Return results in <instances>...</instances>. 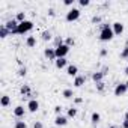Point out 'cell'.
<instances>
[{
	"mask_svg": "<svg viewBox=\"0 0 128 128\" xmlns=\"http://www.w3.org/2000/svg\"><path fill=\"white\" fill-rule=\"evenodd\" d=\"M54 44H56V45H54V48H56V47H59V45H62V44H65V42H63L62 38H56V39H54Z\"/></svg>",
	"mask_w": 128,
	"mask_h": 128,
	"instance_id": "obj_27",
	"label": "cell"
},
{
	"mask_svg": "<svg viewBox=\"0 0 128 128\" xmlns=\"http://www.w3.org/2000/svg\"><path fill=\"white\" fill-rule=\"evenodd\" d=\"M48 15H50V17H54V9L50 8V9H48Z\"/></svg>",
	"mask_w": 128,
	"mask_h": 128,
	"instance_id": "obj_38",
	"label": "cell"
},
{
	"mask_svg": "<svg viewBox=\"0 0 128 128\" xmlns=\"http://www.w3.org/2000/svg\"><path fill=\"white\" fill-rule=\"evenodd\" d=\"M92 23H94V24H96V23H101V18H100L98 15H95V17H92Z\"/></svg>",
	"mask_w": 128,
	"mask_h": 128,
	"instance_id": "obj_33",
	"label": "cell"
},
{
	"mask_svg": "<svg viewBox=\"0 0 128 128\" xmlns=\"http://www.w3.org/2000/svg\"><path fill=\"white\" fill-rule=\"evenodd\" d=\"M54 124H56L57 126H63V125H66V124H68V116H63V114H60V116H56V119H54Z\"/></svg>",
	"mask_w": 128,
	"mask_h": 128,
	"instance_id": "obj_8",
	"label": "cell"
},
{
	"mask_svg": "<svg viewBox=\"0 0 128 128\" xmlns=\"http://www.w3.org/2000/svg\"><path fill=\"white\" fill-rule=\"evenodd\" d=\"M27 108H29L30 113H36V112L39 110V102H38L36 100H30V101L27 102Z\"/></svg>",
	"mask_w": 128,
	"mask_h": 128,
	"instance_id": "obj_7",
	"label": "cell"
},
{
	"mask_svg": "<svg viewBox=\"0 0 128 128\" xmlns=\"http://www.w3.org/2000/svg\"><path fill=\"white\" fill-rule=\"evenodd\" d=\"M15 20H17L18 23L26 21V14H24V12H18V14H17V17H15Z\"/></svg>",
	"mask_w": 128,
	"mask_h": 128,
	"instance_id": "obj_22",
	"label": "cell"
},
{
	"mask_svg": "<svg viewBox=\"0 0 128 128\" xmlns=\"http://www.w3.org/2000/svg\"><path fill=\"white\" fill-rule=\"evenodd\" d=\"M26 74H27V70H26V68H23V66H21V68H20V70H18V76H20V77H24V76H26Z\"/></svg>",
	"mask_w": 128,
	"mask_h": 128,
	"instance_id": "obj_28",
	"label": "cell"
},
{
	"mask_svg": "<svg viewBox=\"0 0 128 128\" xmlns=\"http://www.w3.org/2000/svg\"><path fill=\"white\" fill-rule=\"evenodd\" d=\"M125 86H126V89H128V80H126V82H125Z\"/></svg>",
	"mask_w": 128,
	"mask_h": 128,
	"instance_id": "obj_42",
	"label": "cell"
},
{
	"mask_svg": "<svg viewBox=\"0 0 128 128\" xmlns=\"http://www.w3.org/2000/svg\"><path fill=\"white\" fill-rule=\"evenodd\" d=\"M124 72H125V76H128V66H126V68L124 70Z\"/></svg>",
	"mask_w": 128,
	"mask_h": 128,
	"instance_id": "obj_40",
	"label": "cell"
},
{
	"mask_svg": "<svg viewBox=\"0 0 128 128\" xmlns=\"http://www.w3.org/2000/svg\"><path fill=\"white\" fill-rule=\"evenodd\" d=\"M63 5H66V6H72V5H74V0H65V2H63Z\"/></svg>",
	"mask_w": 128,
	"mask_h": 128,
	"instance_id": "obj_34",
	"label": "cell"
},
{
	"mask_svg": "<svg viewBox=\"0 0 128 128\" xmlns=\"http://www.w3.org/2000/svg\"><path fill=\"white\" fill-rule=\"evenodd\" d=\"M114 36L113 33V29L108 26V24H102V29H101V33H100V39L102 42H107V41H112Z\"/></svg>",
	"mask_w": 128,
	"mask_h": 128,
	"instance_id": "obj_1",
	"label": "cell"
},
{
	"mask_svg": "<svg viewBox=\"0 0 128 128\" xmlns=\"http://www.w3.org/2000/svg\"><path fill=\"white\" fill-rule=\"evenodd\" d=\"M9 102H11V98H9L8 95H3V96H2V107H8Z\"/></svg>",
	"mask_w": 128,
	"mask_h": 128,
	"instance_id": "obj_21",
	"label": "cell"
},
{
	"mask_svg": "<svg viewBox=\"0 0 128 128\" xmlns=\"http://www.w3.org/2000/svg\"><path fill=\"white\" fill-rule=\"evenodd\" d=\"M41 36H42L44 41H51V38H53V35H51L50 30H44V32L41 33Z\"/></svg>",
	"mask_w": 128,
	"mask_h": 128,
	"instance_id": "obj_19",
	"label": "cell"
},
{
	"mask_svg": "<svg viewBox=\"0 0 128 128\" xmlns=\"http://www.w3.org/2000/svg\"><path fill=\"white\" fill-rule=\"evenodd\" d=\"M125 120H128V112L125 113Z\"/></svg>",
	"mask_w": 128,
	"mask_h": 128,
	"instance_id": "obj_41",
	"label": "cell"
},
{
	"mask_svg": "<svg viewBox=\"0 0 128 128\" xmlns=\"http://www.w3.org/2000/svg\"><path fill=\"white\" fill-rule=\"evenodd\" d=\"M104 76H106V72H102V71H96V72L92 74V80H94L95 83H101L102 78H104Z\"/></svg>",
	"mask_w": 128,
	"mask_h": 128,
	"instance_id": "obj_13",
	"label": "cell"
},
{
	"mask_svg": "<svg viewBox=\"0 0 128 128\" xmlns=\"http://www.w3.org/2000/svg\"><path fill=\"white\" fill-rule=\"evenodd\" d=\"M80 18V9L77 8H71L68 12H66V21L72 23V21H77Z\"/></svg>",
	"mask_w": 128,
	"mask_h": 128,
	"instance_id": "obj_4",
	"label": "cell"
},
{
	"mask_svg": "<svg viewBox=\"0 0 128 128\" xmlns=\"http://www.w3.org/2000/svg\"><path fill=\"white\" fill-rule=\"evenodd\" d=\"M62 95L65 96V98H72V96H74V94H72V90H71V89H65V90L62 92Z\"/></svg>",
	"mask_w": 128,
	"mask_h": 128,
	"instance_id": "obj_24",
	"label": "cell"
},
{
	"mask_svg": "<svg viewBox=\"0 0 128 128\" xmlns=\"http://www.w3.org/2000/svg\"><path fill=\"white\" fill-rule=\"evenodd\" d=\"M33 29V23L32 21H29V20H26V21H23V23H20V26H18V32H17V35H24V33H27V32H30Z\"/></svg>",
	"mask_w": 128,
	"mask_h": 128,
	"instance_id": "obj_2",
	"label": "cell"
},
{
	"mask_svg": "<svg viewBox=\"0 0 128 128\" xmlns=\"http://www.w3.org/2000/svg\"><path fill=\"white\" fill-rule=\"evenodd\" d=\"M65 44H66L68 47H71V45H74V44H76V41H74L72 38H66V41H65Z\"/></svg>",
	"mask_w": 128,
	"mask_h": 128,
	"instance_id": "obj_29",
	"label": "cell"
},
{
	"mask_svg": "<svg viewBox=\"0 0 128 128\" xmlns=\"http://www.w3.org/2000/svg\"><path fill=\"white\" fill-rule=\"evenodd\" d=\"M84 82H86V78H84L83 76H77V77L74 78V86H76V88H82V86L84 84Z\"/></svg>",
	"mask_w": 128,
	"mask_h": 128,
	"instance_id": "obj_14",
	"label": "cell"
},
{
	"mask_svg": "<svg viewBox=\"0 0 128 128\" xmlns=\"http://www.w3.org/2000/svg\"><path fill=\"white\" fill-rule=\"evenodd\" d=\"M78 3H80V6H89L90 2H89V0H80Z\"/></svg>",
	"mask_w": 128,
	"mask_h": 128,
	"instance_id": "obj_32",
	"label": "cell"
},
{
	"mask_svg": "<svg viewBox=\"0 0 128 128\" xmlns=\"http://www.w3.org/2000/svg\"><path fill=\"white\" fill-rule=\"evenodd\" d=\"M54 51H56V59H62V57H66V54L70 53V47L66 44H62V45L56 47Z\"/></svg>",
	"mask_w": 128,
	"mask_h": 128,
	"instance_id": "obj_3",
	"label": "cell"
},
{
	"mask_svg": "<svg viewBox=\"0 0 128 128\" xmlns=\"http://www.w3.org/2000/svg\"><path fill=\"white\" fill-rule=\"evenodd\" d=\"M9 33H11V32L5 27V24H3V26H0V38H6Z\"/></svg>",
	"mask_w": 128,
	"mask_h": 128,
	"instance_id": "obj_20",
	"label": "cell"
},
{
	"mask_svg": "<svg viewBox=\"0 0 128 128\" xmlns=\"http://www.w3.org/2000/svg\"><path fill=\"white\" fill-rule=\"evenodd\" d=\"M108 128H118V126H116V125H112V126H108Z\"/></svg>",
	"mask_w": 128,
	"mask_h": 128,
	"instance_id": "obj_43",
	"label": "cell"
},
{
	"mask_svg": "<svg viewBox=\"0 0 128 128\" xmlns=\"http://www.w3.org/2000/svg\"><path fill=\"white\" fill-rule=\"evenodd\" d=\"M66 63H68L66 57H62V59H56V60H54V65H56V68H57V70L65 68V66H66Z\"/></svg>",
	"mask_w": 128,
	"mask_h": 128,
	"instance_id": "obj_11",
	"label": "cell"
},
{
	"mask_svg": "<svg viewBox=\"0 0 128 128\" xmlns=\"http://www.w3.org/2000/svg\"><path fill=\"white\" fill-rule=\"evenodd\" d=\"M44 54H45V57L48 60H56V51H54V48H45Z\"/></svg>",
	"mask_w": 128,
	"mask_h": 128,
	"instance_id": "obj_12",
	"label": "cell"
},
{
	"mask_svg": "<svg viewBox=\"0 0 128 128\" xmlns=\"http://www.w3.org/2000/svg\"><path fill=\"white\" fill-rule=\"evenodd\" d=\"M122 128H128V120L124 119V122H122Z\"/></svg>",
	"mask_w": 128,
	"mask_h": 128,
	"instance_id": "obj_39",
	"label": "cell"
},
{
	"mask_svg": "<svg viewBox=\"0 0 128 128\" xmlns=\"http://www.w3.org/2000/svg\"><path fill=\"white\" fill-rule=\"evenodd\" d=\"M77 72H78V68H77V65H68L66 66V74L70 76V77H77Z\"/></svg>",
	"mask_w": 128,
	"mask_h": 128,
	"instance_id": "obj_10",
	"label": "cell"
},
{
	"mask_svg": "<svg viewBox=\"0 0 128 128\" xmlns=\"http://www.w3.org/2000/svg\"><path fill=\"white\" fill-rule=\"evenodd\" d=\"M104 88H106V86H104V83H102V82H101V83H96V90H98V92H102V90H104Z\"/></svg>",
	"mask_w": 128,
	"mask_h": 128,
	"instance_id": "obj_30",
	"label": "cell"
},
{
	"mask_svg": "<svg viewBox=\"0 0 128 128\" xmlns=\"http://www.w3.org/2000/svg\"><path fill=\"white\" fill-rule=\"evenodd\" d=\"M77 116V108L76 107H70L68 108V118H76Z\"/></svg>",
	"mask_w": 128,
	"mask_h": 128,
	"instance_id": "obj_23",
	"label": "cell"
},
{
	"mask_svg": "<svg viewBox=\"0 0 128 128\" xmlns=\"http://www.w3.org/2000/svg\"><path fill=\"white\" fill-rule=\"evenodd\" d=\"M14 128H27V125H26V122H24V120H17Z\"/></svg>",
	"mask_w": 128,
	"mask_h": 128,
	"instance_id": "obj_26",
	"label": "cell"
},
{
	"mask_svg": "<svg viewBox=\"0 0 128 128\" xmlns=\"http://www.w3.org/2000/svg\"><path fill=\"white\" fill-rule=\"evenodd\" d=\"M120 59H128V44L124 47V50L120 53Z\"/></svg>",
	"mask_w": 128,
	"mask_h": 128,
	"instance_id": "obj_25",
	"label": "cell"
},
{
	"mask_svg": "<svg viewBox=\"0 0 128 128\" xmlns=\"http://www.w3.org/2000/svg\"><path fill=\"white\" fill-rule=\"evenodd\" d=\"M82 101H83V100H82L80 96H77V98H74V102H76V104H82Z\"/></svg>",
	"mask_w": 128,
	"mask_h": 128,
	"instance_id": "obj_36",
	"label": "cell"
},
{
	"mask_svg": "<svg viewBox=\"0 0 128 128\" xmlns=\"http://www.w3.org/2000/svg\"><path fill=\"white\" fill-rule=\"evenodd\" d=\"M100 56H101V57H106V56H107V50H106V48H102V50L100 51Z\"/></svg>",
	"mask_w": 128,
	"mask_h": 128,
	"instance_id": "obj_35",
	"label": "cell"
},
{
	"mask_svg": "<svg viewBox=\"0 0 128 128\" xmlns=\"http://www.w3.org/2000/svg\"><path fill=\"white\" fill-rule=\"evenodd\" d=\"M54 113H56L57 116H60V114H62V107H60V106H56V107H54Z\"/></svg>",
	"mask_w": 128,
	"mask_h": 128,
	"instance_id": "obj_31",
	"label": "cell"
},
{
	"mask_svg": "<svg viewBox=\"0 0 128 128\" xmlns=\"http://www.w3.org/2000/svg\"><path fill=\"white\" fill-rule=\"evenodd\" d=\"M18 26H20V23H18L17 20H9V21H6V24H5V27H6L12 35H17V32H18Z\"/></svg>",
	"mask_w": 128,
	"mask_h": 128,
	"instance_id": "obj_5",
	"label": "cell"
},
{
	"mask_svg": "<svg viewBox=\"0 0 128 128\" xmlns=\"http://www.w3.org/2000/svg\"><path fill=\"white\" fill-rule=\"evenodd\" d=\"M33 128H42V124L41 122H35L33 124Z\"/></svg>",
	"mask_w": 128,
	"mask_h": 128,
	"instance_id": "obj_37",
	"label": "cell"
},
{
	"mask_svg": "<svg viewBox=\"0 0 128 128\" xmlns=\"http://www.w3.org/2000/svg\"><path fill=\"white\" fill-rule=\"evenodd\" d=\"M20 92H21V95H24V96H32V90H30V86H29V84H23L21 89H20Z\"/></svg>",
	"mask_w": 128,
	"mask_h": 128,
	"instance_id": "obj_15",
	"label": "cell"
},
{
	"mask_svg": "<svg viewBox=\"0 0 128 128\" xmlns=\"http://www.w3.org/2000/svg\"><path fill=\"white\" fill-rule=\"evenodd\" d=\"M112 29H113V33H114V35H122V32H124V24L119 23V21H116V23L112 24Z\"/></svg>",
	"mask_w": 128,
	"mask_h": 128,
	"instance_id": "obj_9",
	"label": "cell"
},
{
	"mask_svg": "<svg viewBox=\"0 0 128 128\" xmlns=\"http://www.w3.org/2000/svg\"><path fill=\"white\" fill-rule=\"evenodd\" d=\"M24 113H26V108H24L23 106H17V107L14 108V114H15L17 118H21V116H24Z\"/></svg>",
	"mask_w": 128,
	"mask_h": 128,
	"instance_id": "obj_16",
	"label": "cell"
},
{
	"mask_svg": "<svg viewBox=\"0 0 128 128\" xmlns=\"http://www.w3.org/2000/svg\"><path fill=\"white\" fill-rule=\"evenodd\" d=\"M126 90H128V89H126L125 83H119V84H116V88H114V95H116V96H122V95H125Z\"/></svg>",
	"mask_w": 128,
	"mask_h": 128,
	"instance_id": "obj_6",
	"label": "cell"
},
{
	"mask_svg": "<svg viewBox=\"0 0 128 128\" xmlns=\"http://www.w3.org/2000/svg\"><path fill=\"white\" fill-rule=\"evenodd\" d=\"M26 45H27L29 48H33V47L36 45V38H35V36H29V38L26 39Z\"/></svg>",
	"mask_w": 128,
	"mask_h": 128,
	"instance_id": "obj_18",
	"label": "cell"
},
{
	"mask_svg": "<svg viewBox=\"0 0 128 128\" xmlns=\"http://www.w3.org/2000/svg\"><path fill=\"white\" fill-rule=\"evenodd\" d=\"M100 120H101V114H100L98 112H94V113H92V116H90V122H92L94 125H96Z\"/></svg>",
	"mask_w": 128,
	"mask_h": 128,
	"instance_id": "obj_17",
	"label": "cell"
}]
</instances>
